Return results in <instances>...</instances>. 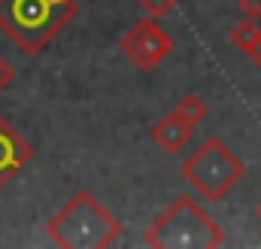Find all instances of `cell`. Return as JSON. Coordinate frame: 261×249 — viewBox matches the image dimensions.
Wrapping results in <instances>:
<instances>
[{"label": "cell", "mask_w": 261, "mask_h": 249, "mask_svg": "<svg viewBox=\"0 0 261 249\" xmlns=\"http://www.w3.org/2000/svg\"><path fill=\"white\" fill-rule=\"evenodd\" d=\"M79 0H0V31L28 58L43 55L79 15Z\"/></svg>", "instance_id": "cell-1"}, {"label": "cell", "mask_w": 261, "mask_h": 249, "mask_svg": "<svg viewBox=\"0 0 261 249\" xmlns=\"http://www.w3.org/2000/svg\"><path fill=\"white\" fill-rule=\"evenodd\" d=\"M46 234L61 249H107L122 234V222L88 188L70 194L64 207L46 222Z\"/></svg>", "instance_id": "cell-2"}, {"label": "cell", "mask_w": 261, "mask_h": 249, "mask_svg": "<svg viewBox=\"0 0 261 249\" xmlns=\"http://www.w3.org/2000/svg\"><path fill=\"white\" fill-rule=\"evenodd\" d=\"M146 246L152 249H219L228 243L222 225L192 194H179L149 228Z\"/></svg>", "instance_id": "cell-3"}, {"label": "cell", "mask_w": 261, "mask_h": 249, "mask_svg": "<svg viewBox=\"0 0 261 249\" xmlns=\"http://www.w3.org/2000/svg\"><path fill=\"white\" fill-rule=\"evenodd\" d=\"M243 177H246V164L219 137L203 140L182 161V180L210 204H219L222 197H228V191L240 186Z\"/></svg>", "instance_id": "cell-4"}, {"label": "cell", "mask_w": 261, "mask_h": 249, "mask_svg": "<svg viewBox=\"0 0 261 249\" xmlns=\"http://www.w3.org/2000/svg\"><path fill=\"white\" fill-rule=\"evenodd\" d=\"M122 52L130 58L137 70L149 73L173 52V37L158 24V18L146 15L122 37Z\"/></svg>", "instance_id": "cell-5"}, {"label": "cell", "mask_w": 261, "mask_h": 249, "mask_svg": "<svg viewBox=\"0 0 261 249\" xmlns=\"http://www.w3.org/2000/svg\"><path fill=\"white\" fill-rule=\"evenodd\" d=\"M34 155H37V149L0 116V188L9 186L21 173V167H28L34 161Z\"/></svg>", "instance_id": "cell-6"}, {"label": "cell", "mask_w": 261, "mask_h": 249, "mask_svg": "<svg viewBox=\"0 0 261 249\" xmlns=\"http://www.w3.org/2000/svg\"><path fill=\"white\" fill-rule=\"evenodd\" d=\"M192 134H195V124H189L182 116H176V113H167L161 122H155L152 124V131H149L152 143H158L167 155L182 152V149L189 146Z\"/></svg>", "instance_id": "cell-7"}, {"label": "cell", "mask_w": 261, "mask_h": 249, "mask_svg": "<svg viewBox=\"0 0 261 249\" xmlns=\"http://www.w3.org/2000/svg\"><path fill=\"white\" fill-rule=\"evenodd\" d=\"M228 37H231V46H234V49H240L243 55H249V49L255 46V40L261 37V28H258V21H252V18H246V21H240V24H234Z\"/></svg>", "instance_id": "cell-8"}, {"label": "cell", "mask_w": 261, "mask_h": 249, "mask_svg": "<svg viewBox=\"0 0 261 249\" xmlns=\"http://www.w3.org/2000/svg\"><path fill=\"white\" fill-rule=\"evenodd\" d=\"M176 116H182L189 124H200L206 122V116H210V107H206V101L203 97H197V94H186L179 104H176V110H173Z\"/></svg>", "instance_id": "cell-9"}, {"label": "cell", "mask_w": 261, "mask_h": 249, "mask_svg": "<svg viewBox=\"0 0 261 249\" xmlns=\"http://www.w3.org/2000/svg\"><path fill=\"white\" fill-rule=\"evenodd\" d=\"M137 3H140L143 15H149V18H167L176 9L179 0H137Z\"/></svg>", "instance_id": "cell-10"}, {"label": "cell", "mask_w": 261, "mask_h": 249, "mask_svg": "<svg viewBox=\"0 0 261 249\" xmlns=\"http://www.w3.org/2000/svg\"><path fill=\"white\" fill-rule=\"evenodd\" d=\"M12 82H15V70H12V64L0 55V94H3Z\"/></svg>", "instance_id": "cell-11"}, {"label": "cell", "mask_w": 261, "mask_h": 249, "mask_svg": "<svg viewBox=\"0 0 261 249\" xmlns=\"http://www.w3.org/2000/svg\"><path fill=\"white\" fill-rule=\"evenodd\" d=\"M237 9H240L246 18H252V21L261 18V0H237Z\"/></svg>", "instance_id": "cell-12"}, {"label": "cell", "mask_w": 261, "mask_h": 249, "mask_svg": "<svg viewBox=\"0 0 261 249\" xmlns=\"http://www.w3.org/2000/svg\"><path fill=\"white\" fill-rule=\"evenodd\" d=\"M249 58H252V64H255V67L261 70V37L255 40V46L249 49Z\"/></svg>", "instance_id": "cell-13"}, {"label": "cell", "mask_w": 261, "mask_h": 249, "mask_svg": "<svg viewBox=\"0 0 261 249\" xmlns=\"http://www.w3.org/2000/svg\"><path fill=\"white\" fill-rule=\"evenodd\" d=\"M255 216H258V222H261V204H258V210H255Z\"/></svg>", "instance_id": "cell-14"}]
</instances>
